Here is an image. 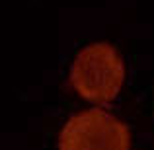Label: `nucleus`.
Here are the masks:
<instances>
[{
	"mask_svg": "<svg viewBox=\"0 0 154 150\" xmlns=\"http://www.w3.org/2000/svg\"><path fill=\"white\" fill-rule=\"evenodd\" d=\"M123 78V59L107 41H96L80 49L70 66V84L90 101L105 103L113 99L121 90Z\"/></svg>",
	"mask_w": 154,
	"mask_h": 150,
	"instance_id": "obj_1",
	"label": "nucleus"
},
{
	"mask_svg": "<svg viewBox=\"0 0 154 150\" xmlns=\"http://www.w3.org/2000/svg\"><path fill=\"white\" fill-rule=\"evenodd\" d=\"M129 127L102 107L74 113L63 125L59 150H129Z\"/></svg>",
	"mask_w": 154,
	"mask_h": 150,
	"instance_id": "obj_2",
	"label": "nucleus"
}]
</instances>
